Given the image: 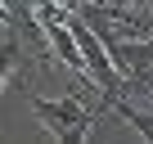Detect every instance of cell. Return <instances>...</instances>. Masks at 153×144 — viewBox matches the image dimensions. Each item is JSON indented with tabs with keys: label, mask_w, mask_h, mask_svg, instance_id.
<instances>
[{
	"label": "cell",
	"mask_w": 153,
	"mask_h": 144,
	"mask_svg": "<svg viewBox=\"0 0 153 144\" xmlns=\"http://www.w3.org/2000/svg\"><path fill=\"white\" fill-rule=\"evenodd\" d=\"M14 72H23V45L14 36L0 41V90H5V81L14 77Z\"/></svg>",
	"instance_id": "obj_3"
},
{
	"label": "cell",
	"mask_w": 153,
	"mask_h": 144,
	"mask_svg": "<svg viewBox=\"0 0 153 144\" xmlns=\"http://www.w3.org/2000/svg\"><path fill=\"white\" fill-rule=\"evenodd\" d=\"M113 113H117V117H122V122H126L144 144H153V113H149V108H140L135 99H117V104H113Z\"/></svg>",
	"instance_id": "obj_2"
},
{
	"label": "cell",
	"mask_w": 153,
	"mask_h": 144,
	"mask_svg": "<svg viewBox=\"0 0 153 144\" xmlns=\"http://www.w3.org/2000/svg\"><path fill=\"white\" fill-rule=\"evenodd\" d=\"M23 95L36 113V122L59 140V144H86L90 131L99 126L104 108H113L99 90H81V95H59V99H45L32 90V81H23Z\"/></svg>",
	"instance_id": "obj_1"
}]
</instances>
